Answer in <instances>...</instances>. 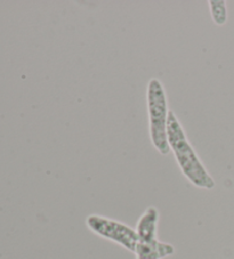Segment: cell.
Returning a JSON list of instances; mask_svg holds the SVG:
<instances>
[{"mask_svg": "<svg viewBox=\"0 0 234 259\" xmlns=\"http://www.w3.org/2000/svg\"><path fill=\"white\" fill-rule=\"evenodd\" d=\"M167 137L170 152H173L179 169L187 181L199 189H214L216 185L214 178L207 170L194 147L188 141L182 123L172 110L168 114Z\"/></svg>", "mask_w": 234, "mask_h": 259, "instance_id": "cell-1", "label": "cell"}, {"mask_svg": "<svg viewBox=\"0 0 234 259\" xmlns=\"http://www.w3.org/2000/svg\"><path fill=\"white\" fill-rule=\"evenodd\" d=\"M146 104L148 113V129L150 138L154 149L163 155L170 153L167 137L168 100L167 93L159 79L152 78L147 83Z\"/></svg>", "mask_w": 234, "mask_h": 259, "instance_id": "cell-2", "label": "cell"}, {"mask_svg": "<svg viewBox=\"0 0 234 259\" xmlns=\"http://www.w3.org/2000/svg\"><path fill=\"white\" fill-rule=\"evenodd\" d=\"M88 230L101 238L119 244L130 252H135L138 242L136 231L123 222L101 215H89L86 218Z\"/></svg>", "mask_w": 234, "mask_h": 259, "instance_id": "cell-3", "label": "cell"}, {"mask_svg": "<svg viewBox=\"0 0 234 259\" xmlns=\"http://www.w3.org/2000/svg\"><path fill=\"white\" fill-rule=\"evenodd\" d=\"M136 259H164L175 253L174 245L159 239L138 241L135 249Z\"/></svg>", "mask_w": 234, "mask_h": 259, "instance_id": "cell-4", "label": "cell"}, {"mask_svg": "<svg viewBox=\"0 0 234 259\" xmlns=\"http://www.w3.org/2000/svg\"><path fill=\"white\" fill-rule=\"evenodd\" d=\"M160 220V212L155 207H148L145 211L142 213L135 227L138 241H147L158 239V224Z\"/></svg>", "mask_w": 234, "mask_h": 259, "instance_id": "cell-5", "label": "cell"}, {"mask_svg": "<svg viewBox=\"0 0 234 259\" xmlns=\"http://www.w3.org/2000/svg\"><path fill=\"white\" fill-rule=\"evenodd\" d=\"M211 19L216 25L222 26L227 21V7L224 0H210L208 3Z\"/></svg>", "mask_w": 234, "mask_h": 259, "instance_id": "cell-6", "label": "cell"}]
</instances>
